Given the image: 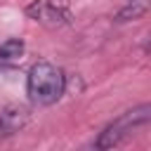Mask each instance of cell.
Wrapping results in <instances>:
<instances>
[{
  "instance_id": "6da1fadb",
  "label": "cell",
  "mask_w": 151,
  "mask_h": 151,
  "mask_svg": "<svg viewBox=\"0 0 151 151\" xmlns=\"http://www.w3.org/2000/svg\"><path fill=\"white\" fill-rule=\"evenodd\" d=\"M64 90H66V76L59 66L50 61H38L31 66L26 78V92L33 104L50 106L57 99H61Z\"/></svg>"
},
{
  "instance_id": "3957f363",
  "label": "cell",
  "mask_w": 151,
  "mask_h": 151,
  "mask_svg": "<svg viewBox=\"0 0 151 151\" xmlns=\"http://www.w3.org/2000/svg\"><path fill=\"white\" fill-rule=\"evenodd\" d=\"M26 14H28L33 21H38V24H42V26H47V28L66 26L68 19H71L68 9L61 7L57 0H33V2L26 7Z\"/></svg>"
},
{
  "instance_id": "5b68a950",
  "label": "cell",
  "mask_w": 151,
  "mask_h": 151,
  "mask_svg": "<svg viewBox=\"0 0 151 151\" xmlns=\"http://www.w3.org/2000/svg\"><path fill=\"white\" fill-rule=\"evenodd\" d=\"M151 9V0H127L113 17V21L118 24H125V21H134L139 17H144L146 12Z\"/></svg>"
},
{
  "instance_id": "7a4b0ae2",
  "label": "cell",
  "mask_w": 151,
  "mask_h": 151,
  "mask_svg": "<svg viewBox=\"0 0 151 151\" xmlns=\"http://www.w3.org/2000/svg\"><path fill=\"white\" fill-rule=\"evenodd\" d=\"M146 123H151V101L139 104V106L120 113L116 120H111V123L99 132V137H97V142H94V149H113V146H118L132 130H137V127H142V125H146Z\"/></svg>"
},
{
  "instance_id": "277c9868",
  "label": "cell",
  "mask_w": 151,
  "mask_h": 151,
  "mask_svg": "<svg viewBox=\"0 0 151 151\" xmlns=\"http://www.w3.org/2000/svg\"><path fill=\"white\" fill-rule=\"evenodd\" d=\"M31 120V109L24 104H7L0 111V137H9L17 134L19 130L26 127V123Z\"/></svg>"
},
{
  "instance_id": "8992f818",
  "label": "cell",
  "mask_w": 151,
  "mask_h": 151,
  "mask_svg": "<svg viewBox=\"0 0 151 151\" xmlns=\"http://www.w3.org/2000/svg\"><path fill=\"white\" fill-rule=\"evenodd\" d=\"M24 40H19V38H9V40H5L2 45H0V66H12V64H17L21 57H24Z\"/></svg>"
}]
</instances>
